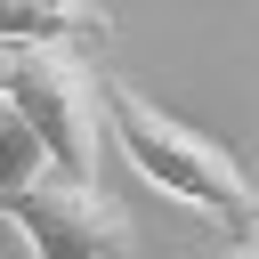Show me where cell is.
Instances as JSON below:
<instances>
[{"instance_id": "obj_5", "label": "cell", "mask_w": 259, "mask_h": 259, "mask_svg": "<svg viewBox=\"0 0 259 259\" xmlns=\"http://www.w3.org/2000/svg\"><path fill=\"white\" fill-rule=\"evenodd\" d=\"M57 162H49V146H40V130L24 121V105L16 97H0V202H16V194H32L40 178H49Z\"/></svg>"}, {"instance_id": "obj_6", "label": "cell", "mask_w": 259, "mask_h": 259, "mask_svg": "<svg viewBox=\"0 0 259 259\" xmlns=\"http://www.w3.org/2000/svg\"><path fill=\"white\" fill-rule=\"evenodd\" d=\"M235 259H259V235H243V243H235Z\"/></svg>"}, {"instance_id": "obj_1", "label": "cell", "mask_w": 259, "mask_h": 259, "mask_svg": "<svg viewBox=\"0 0 259 259\" xmlns=\"http://www.w3.org/2000/svg\"><path fill=\"white\" fill-rule=\"evenodd\" d=\"M105 130H113L121 162H130L146 186H162L170 202L202 210V219H210V227H227L235 243H243V235H259V194H251L243 162H235L219 138H202L194 121L162 113V105H154L146 89H130V81H105Z\"/></svg>"}, {"instance_id": "obj_4", "label": "cell", "mask_w": 259, "mask_h": 259, "mask_svg": "<svg viewBox=\"0 0 259 259\" xmlns=\"http://www.w3.org/2000/svg\"><path fill=\"white\" fill-rule=\"evenodd\" d=\"M105 40L97 0H0V49H81Z\"/></svg>"}, {"instance_id": "obj_3", "label": "cell", "mask_w": 259, "mask_h": 259, "mask_svg": "<svg viewBox=\"0 0 259 259\" xmlns=\"http://www.w3.org/2000/svg\"><path fill=\"white\" fill-rule=\"evenodd\" d=\"M0 210L16 219V235L32 243V259H130V219H121L113 194L89 186V178L49 170L32 194H16V202H0Z\"/></svg>"}, {"instance_id": "obj_2", "label": "cell", "mask_w": 259, "mask_h": 259, "mask_svg": "<svg viewBox=\"0 0 259 259\" xmlns=\"http://www.w3.org/2000/svg\"><path fill=\"white\" fill-rule=\"evenodd\" d=\"M8 97H16L24 121L40 130L49 162H57L65 178H89V186H97L105 138H113V130H105V81L81 65V49H24Z\"/></svg>"}]
</instances>
